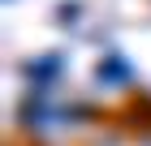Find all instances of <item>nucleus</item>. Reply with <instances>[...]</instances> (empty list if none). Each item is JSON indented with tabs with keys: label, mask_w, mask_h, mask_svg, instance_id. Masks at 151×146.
I'll list each match as a JSON object with an SVG mask.
<instances>
[{
	"label": "nucleus",
	"mask_w": 151,
	"mask_h": 146,
	"mask_svg": "<svg viewBox=\"0 0 151 146\" xmlns=\"http://www.w3.org/2000/svg\"><path fill=\"white\" fill-rule=\"evenodd\" d=\"M125 78H129V69L121 65L116 56L108 60V65H99V82H125Z\"/></svg>",
	"instance_id": "nucleus-1"
}]
</instances>
